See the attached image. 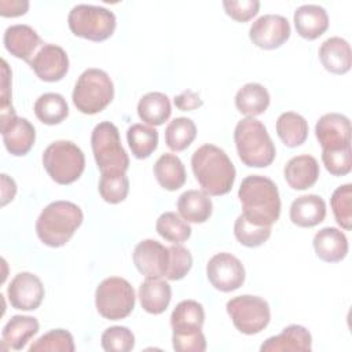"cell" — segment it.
<instances>
[{
	"mask_svg": "<svg viewBox=\"0 0 352 352\" xmlns=\"http://www.w3.org/2000/svg\"><path fill=\"white\" fill-rule=\"evenodd\" d=\"M191 169L208 195H224L234 186L235 166L226 151L214 144H202L192 153Z\"/></svg>",
	"mask_w": 352,
	"mask_h": 352,
	"instance_id": "obj_1",
	"label": "cell"
},
{
	"mask_svg": "<svg viewBox=\"0 0 352 352\" xmlns=\"http://www.w3.org/2000/svg\"><path fill=\"white\" fill-rule=\"evenodd\" d=\"M242 214L254 224L272 226L280 214V198L276 184L265 176L245 177L238 190Z\"/></svg>",
	"mask_w": 352,
	"mask_h": 352,
	"instance_id": "obj_2",
	"label": "cell"
},
{
	"mask_svg": "<svg viewBox=\"0 0 352 352\" xmlns=\"http://www.w3.org/2000/svg\"><path fill=\"white\" fill-rule=\"evenodd\" d=\"M82 219V210L76 204L70 201H54L37 217V236L50 248H60L74 235Z\"/></svg>",
	"mask_w": 352,
	"mask_h": 352,
	"instance_id": "obj_3",
	"label": "cell"
},
{
	"mask_svg": "<svg viewBox=\"0 0 352 352\" xmlns=\"http://www.w3.org/2000/svg\"><path fill=\"white\" fill-rule=\"evenodd\" d=\"M234 142L238 157L246 166L265 168L275 160V144L264 124L254 117H246L236 124Z\"/></svg>",
	"mask_w": 352,
	"mask_h": 352,
	"instance_id": "obj_4",
	"label": "cell"
},
{
	"mask_svg": "<svg viewBox=\"0 0 352 352\" xmlns=\"http://www.w3.org/2000/svg\"><path fill=\"white\" fill-rule=\"evenodd\" d=\"M114 98V84L110 76L96 67L84 70L76 81L72 99L82 114H96L104 110Z\"/></svg>",
	"mask_w": 352,
	"mask_h": 352,
	"instance_id": "obj_5",
	"label": "cell"
},
{
	"mask_svg": "<svg viewBox=\"0 0 352 352\" xmlns=\"http://www.w3.org/2000/svg\"><path fill=\"white\" fill-rule=\"evenodd\" d=\"M43 165L55 183L72 184L82 175L85 157L76 143L56 140L44 150Z\"/></svg>",
	"mask_w": 352,
	"mask_h": 352,
	"instance_id": "obj_6",
	"label": "cell"
},
{
	"mask_svg": "<svg viewBox=\"0 0 352 352\" xmlns=\"http://www.w3.org/2000/svg\"><path fill=\"white\" fill-rule=\"evenodd\" d=\"M91 147L96 165L103 172H126L129 158L120 139L118 128L110 121L95 125L91 135Z\"/></svg>",
	"mask_w": 352,
	"mask_h": 352,
	"instance_id": "obj_7",
	"label": "cell"
},
{
	"mask_svg": "<svg viewBox=\"0 0 352 352\" xmlns=\"http://www.w3.org/2000/svg\"><path fill=\"white\" fill-rule=\"evenodd\" d=\"M69 29L77 37L91 41H104L116 30V15L113 11L92 4L74 6L67 16Z\"/></svg>",
	"mask_w": 352,
	"mask_h": 352,
	"instance_id": "obj_8",
	"label": "cell"
},
{
	"mask_svg": "<svg viewBox=\"0 0 352 352\" xmlns=\"http://www.w3.org/2000/svg\"><path fill=\"white\" fill-rule=\"evenodd\" d=\"M135 290L120 276L103 279L95 292V305L100 316L110 320L126 318L135 308Z\"/></svg>",
	"mask_w": 352,
	"mask_h": 352,
	"instance_id": "obj_9",
	"label": "cell"
},
{
	"mask_svg": "<svg viewBox=\"0 0 352 352\" xmlns=\"http://www.w3.org/2000/svg\"><path fill=\"white\" fill-rule=\"evenodd\" d=\"M226 309L236 330L248 336L263 331L271 320L270 305L258 296H236L227 301Z\"/></svg>",
	"mask_w": 352,
	"mask_h": 352,
	"instance_id": "obj_10",
	"label": "cell"
},
{
	"mask_svg": "<svg viewBox=\"0 0 352 352\" xmlns=\"http://www.w3.org/2000/svg\"><path fill=\"white\" fill-rule=\"evenodd\" d=\"M206 276L210 285L224 293L239 289L245 282V267L231 253H217L206 264Z\"/></svg>",
	"mask_w": 352,
	"mask_h": 352,
	"instance_id": "obj_11",
	"label": "cell"
},
{
	"mask_svg": "<svg viewBox=\"0 0 352 352\" xmlns=\"http://www.w3.org/2000/svg\"><path fill=\"white\" fill-rule=\"evenodd\" d=\"M290 32L287 18L279 14H265L252 23L249 38L258 48L275 50L287 41Z\"/></svg>",
	"mask_w": 352,
	"mask_h": 352,
	"instance_id": "obj_12",
	"label": "cell"
},
{
	"mask_svg": "<svg viewBox=\"0 0 352 352\" xmlns=\"http://www.w3.org/2000/svg\"><path fill=\"white\" fill-rule=\"evenodd\" d=\"M45 290L38 276L32 272L16 274L7 287L8 301L19 311H34L43 302Z\"/></svg>",
	"mask_w": 352,
	"mask_h": 352,
	"instance_id": "obj_13",
	"label": "cell"
},
{
	"mask_svg": "<svg viewBox=\"0 0 352 352\" xmlns=\"http://www.w3.org/2000/svg\"><path fill=\"white\" fill-rule=\"evenodd\" d=\"M315 135L323 151L351 147V121L340 113L323 114L316 121Z\"/></svg>",
	"mask_w": 352,
	"mask_h": 352,
	"instance_id": "obj_14",
	"label": "cell"
},
{
	"mask_svg": "<svg viewBox=\"0 0 352 352\" xmlns=\"http://www.w3.org/2000/svg\"><path fill=\"white\" fill-rule=\"evenodd\" d=\"M132 258L144 278H162L168 271L169 250L155 239H143L135 246Z\"/></svg>",
	"mask_w": 352,
	"mask_h": 352,
	"instance_id": "obj_15",
	"label": "cell"
},
{
	"mask_svg": "<svg viewBox=\"0 0 352 352\" xmlns=\"http://www.w3.org/2000/svg\"><path fill=\"white\" fill-rule=\"evenodd\" d=\"M29 66L36 76L47 82L62 80L69 70V56L56 44H44L30 59Z\"/></svg>",
	"mask_w": 352,
	"mask_h": 352,
	"instance_id": "obj_16",
	"label": "cell"
},
{
	"mask_svg": "<svg viewBox=\"0 0 352 352\" xmlns=\"http://www.w3.org/2000/svg\"><path fill=\"white\" fill-rule=\"evenodd\" d=\"M3 143L7 151L12 155H26L36 140V131L33 124L22 117L14 116L10 121L0 125Z\"/></svg>",
	"mask_w": 352,
	"mask_h": 352,
	"instance_id": "obj_17",
	"label": "cell"
},
{
	"mask_svg": "<svg viewBox=\"0 0 352 352\" xmlns=\"http://www.w3.org/2000/svg\"><path fill=\"white\" fill-rule=\"evenodd\" d=\"M3 43L6 50L18 59L30 62L33 54L38 47H43V41L37 32L25 23L11 25L6 29Z\"/></svg>",
	"mask_w": 352,
	"mask_h": 352,
	"instance_id": "obj_18",
	"label": "cell"
},
{
	"mask_svg": "<svg viewBox=\"0 0 352 352\" xmlns=\"http://www.w3.org/2000/svg\"><path fill=\"white\" fill-rule=\"evenodd\" d=\"M320 169L315 157L308 154H301L290 158L283 168V177L293 190H307L312 187L318 177Z\"/></svg>",
	"mask_w": 352,
	"mask_h": 352,
	"instance_id": "obj_19",
	"label": "cell"
},
{
	"mask_svg": "<svg viewBox=\"0 0 352 352\" xmlns=\"http://www.w3.org/2000/svg\"><path fill=\"white\" fill-rule=\"evenodd\" d=\"M318 54L323 67L333 74H345L352 66L351 45L342 37H329L322 43Z\"/></svg>",
	"mask_w": 352,
	"mask_h": 352,
	"instance_id": "obj_20",
	"label": "cell"
},
{
	"mask_svg": "<svg viewBox=\"0 0 352 352\" xmlns=\"http://www.w3.org/2000/svg\"><path fill=\"white\" fill-rule=\"evenodd\" d=\"M312 349L311 333L300 324H290L282 330L280 334L267 338L261 346V352H280V351H301L309 352Z\"/></svg>",
	"mask_w": 352,
	"mask_h": 352,
	"instance_id": "obj_21",
	"label": "cell"
},
{
	"mask_svg": "<svg viewBox=\"0 0 352 352\" xmlns=\"http://www.w3.org/2000/svg\"><path fill=\"white\" fill-rule=\"evenodd\" d=\"M290 220L297 227L311 228L326 217V202L316 194L297 197L290 205Z\"/></svg>",
	"mask_w": 352,
	"mask_h": 352,
	"instance_id": "obj_22",
	"label": "cell"
},
{
	"mask_svg": "<svg viewBox=\"0 0 352 352\" xmlns=\"http://www.w3.org/2000/svg\"><path fill=\"white\" fill-rule=\"evenodd\" d=\"M316 256L326 263H338L348 253V239L345 234L336 227L319 230L312 241Z\"/></svg>",
	"mask_w": 352,
	"mask_h": 352,
	"instance_id": "obj_23",
	"label": "cell"
},
{
	"mask_svg": "<svg viewBox=\"0 0 352 352\" xmlns=\"http://www.w3.org/2000/svg\"><path fill=\"white\" fill-rule=\"evenodd\" d=\"M294 26L297 33L307 40L320 37L329 28V15L322 6L304 4L294 11Z\"/></svg>",
	"mask_w": 352,
	"mask_h": 352,
	"instance_id": "obj_24",
	"label": "cell"
},
{
	"mask_svg": "<svg viewBox=\"0 0 352 352\" xmlns=\"http://www.w3.org/2000/svg\"><path fill=\"white\" fill-rule=\"evenodd\" d=\"M170 298V285L161 278H146L139 286L140 305L148 314H162L168 308Z\"/></svg>",
	"mask_w": 352,
	"mask_h": 352,
	"instance_id": "obj_25",
	"label": "cell"
},
{
	"mask_svg": "<svg viewBox=\"0 0 352 352\" xmlns=\"http://www.w3.org/2000/svg\"><path fill=\"white\" fill-rule=\"evenodd\" d=\"M179 214L187 223H205L212 216L213 204L202 190H187L177 199Z\"/></svg>",
	"mask_w": 352,
	"mask_h": 352,
	"instance_id": "obj_26",
	"label": "cell"
},
{
	"mask_svg": "<svg viewBox=\"0 0 352 352\" xmlns=\"http://www.w3.org/2000/svg\"><path fill=\"white\" fill-rule=\"evenodd\" d=\"M205 311L202 304L195 300L180 301L170 315V326L175 334L194 333L202 330Z\"/></svg>",
	"mask_w": 352,
	"mask_h": 352,
	"instance_id": "obj_27",
	"label": "cell"
},
{
	"mask_svg": "<svg viewBox=\"0 0 352 352\" xmlns=\"http://www.w3.org/2000/svg\"><path fill=\"white\" fill-rule=\"evenodd\" d=\"M38 331V320L33 316L14 315L3 327L1 340L8 348L21 351Z\"/></svg>",
	"mask_w": 352,
	"mask_h": 352,
	"instance_id": "obj_28",
	"label": "cell"
},
{
	"mask_svg": "<svg viewBox=\"0 0 352 352\" xmlns=\"http://www.w3.org/2000/svg\"><path fill=\"white\" fill-rule=\"evenodd\" d=\"M153 172L158 184L168 191H176L183 187L187 177L182 160L170 153L162 154L155 161Z\"/></svg>",
	"mask_w": 352,
	"mask_h": 352,
	"instance_id": "obj_29",
	"label": "cell"
},
{
	"mask_svg": "<svg viewBox=\"0 0 352 352\" xmlns=\"http://www.w3.org/2000/svg\"><path fill=\"white\" fill-rule=\"evenodd\" d=\"M270 94L267 88L258 82H248L238 89L235 95V106L239 113L248 117L263 114L270 106Z\"/></svg>",
	"mask_w": 352,
	"mask_h": 352,
	"instance_id": "obj_30",
	"label": "cell"
},
{
	"mask_svg": "<svg viewBox=\"0 0 352 352\" xmlns=\"http://www.w3.org/2000/svg\"><path fill=\"white\" fill-rule=\"evenodd\" d=\"M172 113L169 98L162 92H148L138 103V114L143 122L151 126L162 125Z\"/></svg>",
	"mask_w": 352,
	"mask_h": 352,
	"instance_id": "obj_31",
	"label": "cell"
},
{
	"mask_svg": "<svg viewBox=\"0 0 352 352\" xmlns=\"http://www.w3.org/2000/svg\"><path fill=\"white\" fill-rule=\"evenodd\" d=\"M276 133L287 147L301 146L308 138L307 120L294 111H285L276 120Z\"/></svg>",
	"mask_w": 352,
	"mask_h": 352,
	"instance_id": "obj_32",
	"label": "cell"
},
{
	"mask_svg": "<svg viewBox=\"0 0 352 352\" xmlns=\"http://www.w3.org/2000/svg\"><path fill=\"white\" fill-rule=\"evenodd\" d=\"M36 117L47 125L60 124L69 116V106L66 99L56 92H47L37 98L34 103Z\"/></svg>",
	"mask_w": 352,
	"mask_h": 352,
	"instance_id": "obj_33",
	"label": "cell"
},
{
	"mask_svg": "<svg viewBox=\"0 0 352 352\" xmlns=\"http://www.w3.org/2000/svg\"><path fill=\"white\" fill-rule=\"evenodd\" d=\"M128 146L133 157L139 160L148 158L158 146V132L155 128L144 124H132L126 131Z\"/></svg>",
	"mask_w": 352,
	"mask_h": 352,
	"instance_id": "obj_34",
	"label": "cell"
},
{
	"mask_svg": "<svg viewBox=\"0 0 352 352\" xmlns=\"http://www.w3.org/2000/svg\"><path fill=\"white\" fill-rule=\"evenodd\" d=\"M197 136V126L191 118L177 117L165 128V143L172 151L186 150Z\"/></svg>",
	"mask_w": 352,
	"mask_h": 352,
	"instance_id": "obj_35",
	"label": "cell"
},
{
	"mask_svg": "<svg viewBox=\"0 0 352 352\" xmlns=\"http://www.w3.org/2000/svg\"><path fill=\"white\" fill-rule=\"evenodd\" d=\"M157 232L172 243H182L191 236L190 224L175 212H164L155 223Z\"/></svg>",
	"mask_w": 352,
	"mask_h": 352,
	"instance_id": "obj_36",
	"label": "cell"
},
{
	"mask_svg": "<svg viewBox=\"0 0 352 352\" xmlns=\"http://www.w3.org/2000/svg\"><path fill=\"white\" fill-rule=\"evenodd\" d=\"M99 194L109 204L122 202L129 191V179L125 172H103L99 180Z\"/></svg>",
	"mask_w": 352,
	"mask_h": 352,
	"instance_id": "obj_37",
	"label": "cell"
},
{
	"mask_svg": "<svg viewBox=\"0 0 352 352\" xmlns=\"http://www.w3.org/2000/svg\"><path fill=\"white\" fill-rule=\"evenodd\" d=\"M234 235L241 245L257 248L271 236V227L250 223L243 214H239L234 224Z\"/></svg>",
	"mask_w": 352,
	"mask_h": 352,
	"instance_id": "obj_38",
	"label": "cell"
},
{
	"mask_svg": "<svg viewBox=\"0 0 352 352\" xmlns=\"http://www.w3.org/2000/svg\"><path fill=\"white\" fill-rule=\"evenodd\" d=\"M74 349L73 336L65 329L50 330L29 346V352H73Z\"/></svg>",
	"mask_w": 352,
	"mask_h": 352,
	"instance_id": "obj_39",
	"label": "cell"
},
{
	"mask_svg": "<svg viewBox=\"0 0 352 352\" xmlns=\"http://www.w3.org/2000/svg\"><path fill=\"white\" fill-rule=\"evenodd\" d=\"M330 205L337 224L349 231L352 228V184L346 183L337 187L331 194Z\"/></svg>",
	"mask_w": 352,
	"mask_h": 352,
	"instance_id": "obj_40",
	"label": "cell"
},
{
	"mask_svg": "<svg viewBox=\"0 0 352 352\" xmlns=\"http://www.w3.org/2000/svg\"><path fill=\"white\" fill-rule=\"evenodd\" d=\"M100 345L106 352H129L135 346V336L125 326H111L102 333Z\"/></svg>",
	"mask_w": 352,
	"mask_h": 352,
	"instance_id": "obj_41",
	"label": "cell"
},
{
	"mask_svg": "<svg viewBox=\"0 0 352 352\" xmlns=\"http://www.w3.org/2000/svg\"><path fill=\"white\" fill-rule=\"evenodd\" d=\"M169 250V264L165 278L169 280L183 279L192 267V256L188 249L180 243H173L168 248Z\"/></svg>",
	"mask_w": 352,
	"mask_h": 352,
	"instance_id": "obj_42",
	"label": "cell"
},
{
	"mask_svg": "<svg viewBox=\"0 0 352 352\" xmlns=\"http://www.w3.org/2000/svg\"><path fill=\"white\" fill-rule=\"evenodd\" d=\"M322 162L326 170L333 176H345L352 169V151L351 147L336 151L322 150Z\"/></svg>",
	"mask_w": 352,
	"mask_h": 352,
	"instance_id": "obj_43",
	"label": "cell"
},
{
	"mask_svg": "<svg viewBox=\"0 0 352 352\" xmlns=\"http://www.w3.org/2000/svg\"><path fill=\"white\" fill-rule=\"evenodd\" d=\"M224 11L228 16L238 22H248L252 19L260 8L258 0H224Z\"/></svg>",
	"mask_w": 352,
	"mask_h": 352,
	"instance_id": "obj_44",
	"label": "cell"
},
{
	"mask_svg": "<svg viewBox=\"0 0 352 352\" xmlns=\"http://www.w3.org/2000/svg\"><path fill=\"white\" fill-rule=\"evenodd\" d=\"M172 345L176 352H204L206 340L202 330L184 334H172Z\"/></svg>",
	"mask_w": 352,
	"mask_h": 352,
	"instance_id": "obj_45",
	"label": "cell"
},
{
	"mask_svg": "<svg viewBox=\"0 0 352 352\" xmlns=\"http://www.w3.org/2000/svg\"><path fill=\"white\" fill-rule=\"evenodd\" d=\"M173 103L182 111H191L201 107L204 104V100L199 98L197 92L186 89L173 98Z\"/></svg>",
	"mask_w": 352,
	"mask_h": 352,
	"instance_id": "obj_46",
	"label": "cell"
},
{
	"mask_svg": "<svg viewBox=\"0 0 352 352\" xmlns=\"http://www.w3.org/2000/svg\"><path fill=\"white\" fill-rule=\"evenodd\" d=\"M11 104V70L4 59H1V91H0V109L10 107Z\"/></svg>",
	"mask_w": 352,
	"mask_h": 352,
	"instance_id": "obj_47",
	"label": "cell"
},
{
	"mask_svg": "<svg viewBox=\"0 0 352 352\" xmlns=\"http://www.w3.org/2000/svg\"><path fill=\"white\" fill-rule=\"evenodd\" d=\"M28 10H29L28 0H0L1 16H19L26 14Z\"/></svg>",
	"mask_w": 352,
	"mask_h": 352,
	"instance_id": "obj_48",
	"label": "cell"
},
{
	"mask_svg": "<svg viewBox=\"0 0 352 352\" xmlns=\"http://www.w3.org/2000/svg\"><path fill=\"white\" fill-rule=\"evenodd\" d=\"M1 205H7L10 201L14 199L16 194V184L12 177L1 173Z\"/></svg>",
	"mask_w": 352,
	"mask_h": 352,
	"instance_id": "obj_49",
	"label": "cell"
}]
</instances>
